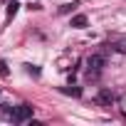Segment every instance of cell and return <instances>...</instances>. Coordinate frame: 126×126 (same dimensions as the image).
Returning <instances> with one entry per match:
<instances>
[{
	"instance_id": "1",
	"label": "cell",
	"mask_w": 126,
	"mask_h": 126,
	"mask_svg": "<svg viewBox=\"0 0 126 126\" xmlns=\"http://www.w3.org/2000/svg\"><path fill=\"white\" fill-rule=\"evenodd\" d=\"M10 119H13V121H27V119H32V106H30V104L15 106L13 114H10Z\"/></svg>"
},
{
	"instance_id": "2",
	"label": "cell",
	"mask_w": 126,
	"mask_h": 126,
	"mask_svg": "<svg viewBox=\"0 0 126 126\" xmlns=\"http://www.w3.org/2000/svg\"><path fill=\"white\" fill-rule=\"evenodd\" d=\"M101 67H104V57H101V54H89V57H87V69H89V74L101 72Z\"/></svg>"
},
{
	"instance_id": "3",
	"label": "cell",
	"mask_w": 126,
	"mask_h": 126,
	"mask_svg": "<svg viewBox=\"0 0 126 126\" xmlns=\"http://www.w3.org/2000/svg\"><path fill=\"white\" fill-rule=\"evenodd\" d=\"M96 101H99L101 106H111V104H114V94H111L109 89H101V92L96 94Z\"/></svg>"
},
{
	"instance_id": "4",
	"label": "cell",
	"mask_w": 126,
	"mask_h": 126,
	"mask_svg": "<svg viewBox=\"0 0 126 126\" xmlns=\"http://www.w3.org/2000/svg\"><path fill=\"white\" fill-rule=\"evenodd\" d=\"M87 25V15H74L72 17V27H84Z\"/></svg>"
},
{
	"instance_id": "5",
	"label": "cell",
	"mask_w": 126,
	"mask_h": 126,
	"mask_svg": "<svg viewBox=\"0 0 126 126\" xmlns=\"http://www.w3.org/2000/svg\"><path fill=\"white\" fill-rule=\"evenodd\" d=\"M74 8H77V3H67V5H62V8H59V13H62V15H67V13H72Z\"/></svg>"
},
{
	"instance_id": "6",
	"label": "cell",
	"mask_w": 126,
	"mask_h": 126,
	"mask_svg": "<svg viewBox=\"0 0 126 126\" xmlns=\"http://www.w3.org/2000/svg\"><path fill=\"white\" fill-rule=\"evenodd\" d=\"M17 8H20V5H17L15 0H13V3L8 5V17H15V13H17Z\"/></svg>"
},
{
	"instance_id": "7",
	"label": "cell",
	"mask_w": 126,
	"mask_h": 126,
	"mask_svg": "<svg viewBox=\"0 0 126 126\" xmlns=\"http://www.w3.org/2000/svg\"><path fill=\"white\" fill-rule=\"evenodd\" d=\"M114 47H116L119 52H124V54H126V37H124V40H119V42H116Z\"/></svg>"
},
{
	"instance_id": "8",
	"label": "cell",
	"mask_w": 126,
	"mask_h": 126,
	"mask_svg": "<svg viewBox=\"0 0 126 126\" xmlns=\"http://www.w3.org/2000/svg\"><path fill=\"white\" fill-rule=\"evenodd\" d=\"M0 77H8V64L5 62H0Z\"/></svg>"
},
{
	"instance_id": "9",
	"label": "cell",
	"mask_w": 126,
	"mask_h": 126,
	"mask_svg": "<svg viewBox=\"0 0 126 126\" xmlns=\"http://www.w3.org/2000/svg\"><path fill=\"white\" fill-rule=\"evenodd\" d=\"M64 94H74V96H79L82 89H77V87H74V89H64Z\"/></svg>"
}]
</instances>
